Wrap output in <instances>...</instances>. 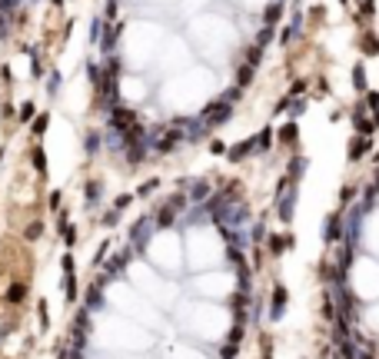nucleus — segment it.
Segmentation results:
<instances>
[{
    "mask_svg": "<svg viewBox=\"0 0 379 359\" xmlns=\"http://www.w3.org/2000/svg\"><path fill=\"white\" fill-rule=\"evenodd\" d=\"M40 233H44V223H30L27 230H23V236H27V239H37Z\"/></svg>",
    "mask_w": 379,
    "mask_h": 359,
    "instance_id": "nucleus-16",
    "label": "nucleus"
},
{
    "mask_svg": "<svg viewBox=\"0 0 379 359\" xmlns=\"http://www.w3.org/2000/svg\"><path fill=\"white\" fill-rule=\"evenodd\" d=\"M279 140H283V143H293V140H296V123L283 126V130H279Z\"/></svg>",
    "mask_w": 379,
    "mask_h": 359,
    "instance_id": "nucleus-15",
    "label": "nucleus"
},
{
    "mask_svg": "<svg viewBox=\"0 0 379 359\" xmlns=\"http://www.w3.org/2000/svg\"><path fill=\"white\" fill-rule=\"evenodd\" d=\"M60 90V73H50L47 77V93H57Z\"/></svg>",
    "mask_w": 379,
    "mask_h": 359,
    "instance_id": "nucleus-19",
    "label": "nucleus"
},
{
    "mask_svg": "<svg viewBox=\"0 0 379 359\" xmlns=\"http://www.w3.org/2000/svg\"><path fill=\"white\" fill-rule=\"evenodd\" d=\"M263 359H269V356H263Z\"/></svg>",
    "mask_w": 379,
    "mask_h": 359,
    "instance_id": "nucleus-35",
    "label": "nucleus"
},
{
    "mask_svg": "<svg viewBox=\"0 0 379 359\" xmlns=\"http://www.w3.org/2000/svg\"><path fill=\"white\" fill-rule=\"evenodd\" d=\"M353 83H356V90H366V73H363V67H356V73H353Z\"/></svg>",
    "mask_w": 379,
    "mask_h": 359,
    "instance_id": "nucleus-20",
    "label": "nucleus"
},
{
    "mask_svg": "<svg viewBox=\"0 0 379 359\" xmlns=\"http://www.w3.org/2000/svg\"><path fill=\"white\" fill-rule=\"evenodd\" d=\"M100 286H103V283L97 280V283H93V286L87 290V309H100V306H103V293H100Z\"/></svg>",
    "mask_w": 379,
    "mask_h": 359,
    "instance_id": "nucleus-6",
    "label": "nucleus"
},
{
    "mask_svg": "<svg viewBox=\"0 0 379 359\" xmlns=\"http://www.w3.org/2000/svg\"><path fill=\"white\" fill-rule=\"evenodd\" d=\"M226 120H230V100L226 97L203 110V126H216V123H226Z\"/></svg>",
    "mask_w": 379,
    "mask_h": 359,
    "instance_id": "nucleus-2",
    "label": "nucleus"
},
{
    "mask_svg": "<svg viewBox=\"0 0 379 359\" xmlns=\"http://www.w3.org/2000/svg\"><path fill=\"white\" fill-rule=\"evenodd\" d=\"M153 220H140V223L130 230V239H133V246L136 249H143V243H146V236H150V230H153Z\"/></svg>",
    "mask_w": 379,
    "mask_h": 359,
    "instance_id": "nucleus-3",
    "label": "nucleus"
},
{
    "mask_svg": "<svg viewBox=\"0 0 379 359\" xmlns=\"http://www.w3.org/2000/svg\"><path fill=\"white\" fill-rule=\"evenodd\" d=\"M173 216H177V210H173V206L167 203V206H163V210L156 213V220H153V223H156V226H173Z\"/></svg>",
    "mask_w": 379,
    "mask_h": 359,
    "instance_id": "nucleus-8",
    "label": "nucleus"
},
{
    "mask_svg": "<svg viewBox=\"0 0 379 359\" xmlns=\"http://www.w3.org/2000/svg\"><path fill=\"white\" fill-rule=\"evenodd\" d=\"M269 37H273V30H269V27H263V34L256 37V47H266V44H269Z\"/></svg>",
    "mask_w": 379,
    "mask_h": 359,
    "instance_id": "nucleus-24",
    "label": "nucleus"
},
{
    "mask_svg": "<svg viewBox=\"0 0 379 359\" xmlns=\"http://www.w3.org/2000/svg\"><path fill=\"white\" fill-rule=\"evenodd\" d=\"M250 150H256V140H246V143H240V146H233L230 150V160H243Z\"/></svg>",
    "mask_w": 379,
    "mask_h": 359,
    "instance_id": "nucleus-9",
    "label": "nucleus"
},
{
    "mask_svg": "<svg viewBox=\"0 0 379 359\" xmlns=\"http://www.w3.org/2000/svg\"><path fill=\"white\" fill-rule=\"evenodd\" d=\"M87 200H90V206L100 200V183H90V186H87Z\"/></svg>",
    "mask_w": 379,
    "mask_h": 359,
    "instance_id": "nucleus-17",
    "label": "nucleus"
},
{
    "mask_svg": "<svg viewBox=\"0 0 379 359\" xmlns=\"http://www.w3.org/2000/svg\"><path fill=\"white\" fill-rule=\"evenodd\" d=\"M279 17H283V3H269V7H266V17H263V20H266V27H273Z\"/></svg>",
    "mask_w": 379,
    "mask_h": 359,
    "instance_id": "nucleus-11",
    "label": "nucleus"
},
{
    "mask_svg": "<svg viewBox=\"0 0 379 359\" xmlns=\"http://www.w3.org/2000/svg\"><path fill=\"white\" fill-rule=\"evenodd\" d=\"M136 126V113L126 110V107H113L110 110V120H107V130H120V133H126V130H133Z\"/></svg>",
    "mask_w": 379,
    "mask_h": 359,
    "instance_id": "nucleus-1",
    "label": "nucleus"
},
{
    "mask_svg": "<svg viewBox=\"0 0 379 359\" xmlns=\"http://www.w3.org/2000/svg\"><path fill=\"white\" fill-rule=\"evenodd\" d=\"M23 299H27V283H13L10 290H7V303H23Z\"/></svg>",
    "mask_w": 379,
    "mask_h": 359,
    "instance_id": "nucleus-7",
    "label": "nucleus"
},
{
    "mask_svg": "<svg viewBox=\"0 0 379 359\" xmlns=\"http://www.w3.org/2000/svg\"><path fill=\"white\" fill-rule=\"evenodd\" d=\"M44 163H47V160H44V150H34V167L40 170V173H44V170H47Z\"/></svg>",
    "mask_w": 379,
    "mask_h": 359,
    "instance_id": "nucleus-22",
    "label": "nucleus"
},
{
    "mask_svg": "<svg viewBox=\"0 0 379 359\" xmlns=\"http://www.w3.org/2000/svg\"><path fill=\"white\" fill-rule=\"evenodd\" d=\"M130 200H133L130 193H126V196H120V200H117V210H123V206H130Z\"/></svg>",
    "mask_w": 379,
    "mask_h": 359,
    "instance_id": "nucleus-33",
    "label": "nucleus"
},
{
    "mask_svg": "<svg viewBox=\"0 0 379 359\" xmlns=\"http://www.w3.org/2000/svg\"><path fill=\"white\" fill-rule=\"evenodd\" d=\"M63 293H67L70 303H77V280H73V273H67V276H63Z\"/></svg>",
    "mask_w": 379,
    "mask_h": 359,
    "instance_id": "nucleus-10",
    "label": "nucleus"
},
{
    "mask_svg": "<svg viewBox=\"0 0 379 359\" xmlns=\"http://www.w3.org/2000/svg\"><path fill=\"white\" fill-rule=\"evenodd\" d=\"M286 243H293V239H286V236H269V253H283Z\"/></svg>",
    "mask_w": 379,
    "mask_h": 359,
    "instance_id": "nucleus-13",
    "label": "nucleus"
},
{
    "mask_svg": "<svg viewBox=\"0 0 379 359\" xmlns=\"http://www.w3.org/2000/svg\"><path fill=\"white\" fill-rule=\"evenodd\" d=\"M369 146H373V140H369L366 133H363V136H356V140H353V143H349V160H356V157H363V153H366Z\"/></svg>",
    "mask_w": 379,
    "mask_h": 359,
    "instance_id": "nucleus-5",
    "label": "nucleus"
},
{
    "mask_svg": "<svg viewBox=\"0 0 379 359\" xmlns=\"http://www.w3.org/2000/svg\"><path fill=\"white\" fill-rule=\"evenodd\" d=\"M250 80H253V67L246 63V67H240V73H236V87H240V90L250 87Z\"/></svg>",
    "mask_w": 379,
    "mask_h": 359,
    "instance_id": "nucleus-12",
    "label": "nucleus"
},
{
    "mask_svg": "<svg viewBox=\"0 0 379 359\" xmlns=\"http://www.w3.org/2000/svg\"><path fill=\"white\" fill-rule=\"evenodd\" d=\"M359 47H363V54H376V50H379V40H376V37H363V40H359Z\"/></svg>",
    "mask_w": 379,
    "mask_h": 359,
    "instance_id": "nucleus-14",
    "label": "nucleus"
},
{
    "mask_svg": "<svg viewBox=\"0 0 379 359\" xmlns=\"http://www.w3.org/2000/svg\"><path fill=\"white\" fill-rule=\"evenodd\" d=\"M100 150V133H90L87 136V153H97Z\"/></svg>",
    "mask_w": 379,
    "mask_h": 359,
    "instance_id": "nucleus-18",
    "label": "nucleus"
},
{
    "mask_svg": "<svg viewBox=\"0 0 379 359\" xmlns=\"http://www.w3.org/2000/svg\"><path fill=\"white\" fill-rule=\"evenodd\" d=\"M37 313H40V329H47V326H50V319H47V303L37 306Z\"/></svg>",
    "mask_w": 379,
    "mask_h": 359,
    "instance_id": "nucleus-23",
    "label": "nucleus"
},
{
    "mask_svg": "<svg viewBox=\"0 0 379 359\" xmlns=\"http://www.w3.org/2000/svg\"><path fill=\"white\" fill-rule=\"evenodd\" d=\"M44 130H47V117H37V120H34V133L40 136Z\"/></svg>",
    "mask_w": 379,
    "mask_h": 359,
    "instance_id": "nucleus-27",
    "label": "nucleus"
},
{
    "mask_svg": "<svg viewBox=\"0 0 379 359\" xmlns=\"http://www.w3.org/2000/svg\"><path fill=\"white\" fill-rule=\"evenodd\" d=\"M0 10H3V13H13V10H17V0H0Z\"/></svg>",
    "mask_w": 379,
    "mask_h": 359,
    "instance_id": "nucleus-28",
    "label": "nucleus"
},
{
    "mask_svg": "<svg viewBox=\"0 0 379 359\" xmlns=\"http://www.w3.org/2000/svg\"><path fill=\"white\" fill-rule=\"evenodd\" d=\"M3 34H7V13L0 10V37H3Z\"/></svg>",
    "mask_w": 379,
    "mask_h": 359,
    "instance_id": "nucleus-34",
    "label": "nucleus"
},
{
    "mask_svg": "<svg viewBox=\"0 0 379 359\" xmlns=\"http://www.w3.org/2000/svg\"><path fill=\"white\" fill-rule=\"evenodd\" d=\"M269 136H273L269 130H263V133L256 136V146H259V150H266V146H269Z\"/></svg>",
    "mask_w": 379,
    "mask_h": 359,
    "instance_id": "nucleus-25",
    "label": "nucleus"
},
{
    "mask_svg": "<svg viewBox=\"0 0 379 359\" xmlns=\"http://www.w3.org/2000/svg\"><path fill=\"white\" fill-rule=\"evenodd\" d=\"M150 190H156V180H146L143 186H140V193H143V196H146V193H150Z\"/></svg>",
    "mask_w": 379,
    "mask_h": 359,
    "instance_id": "nucleus-31",
    "label": "nucleus"
},
{
    "mask_svg": "<svg viewBox=\"0 0 379 359\" xmlns=\"http://www.w3.org/2000/svg\"><path fill=\"white\" fill-rule=\"evenodd\" d=\"M34 117V103H23L20 107V120H30Z\"/></svg>",
    "mask_w": 379,
    "mask_h": 359,
    "instance_id": "nucleus-29",
    "label": "nucleus"
},
{
    "mask_svg": "<svg viewBox=\"0 0 379 359\" xmlns=\"http://www.w3.org/2000/svg\"><path fill=\"white\" fill-rule=\"evenodd\" d=\"M170 206H173V210H183V206H187V196H183V193L170 196Z\"/></svg>",
    "mask_w": 379,
    "mask_h": 359,
    "instance_id": "nucleus-21",
    "label": "nucleus"
},
{
    "mask_svg": "<svg viewBox=\"0 0 379 359\" xmlns=\"http://www.w3.org/2000/svg\"><path fill=\"white\" fill-rule=\"evenodd\" d=\"M359 7H363V17H369V13H373V0H363Z\"/></svg>",
    "mask_w": 379,
    "mask_h": 359,
    "instance_id": "nucleus-32",
    "label": "nucleus"
},
{
    "mask_svg": "<svg viewBox=\"0 0 379 359\" xmlns=\"http://www.w3.org/2000/svg\"><path fill=\"white\" fill-rule=\"evenodd\" d=\"M190 196H193V200H203V196H206V183H196V186H193V193H190Z\"/></svg>",
    "mask_w": 379,
    "mask_h": 359,
    "instance_id": "nucleus-26",
    "label": "nucleus"
},
{
    "mask_svg": "<svg viewBox=\"0 0 379 359\" xmlns=\"http://www.w3.org/2000/svg\"><path fill=\"white\" fill-rule=\"evenodd\" d=\"M103 223H107V226H117V223H120V216H117V210H110V213L103 216Z\"/></svg>",
    "mask_w": 379,
    "mask_h": 359,
    "instance_id": "nucleus-30",
    "label": "nucleus"
},
{
    "mask_svg": "<svg viewBox=\"0 0 379 359\" xmlns=\"http://www.w3.org/2000/svg\"><path fill=\"white\" fill-rule=\"evenodd\" d=\"M180 140H183V133H180V130H170V133H163V140H153V146H156V153H170Z\"/></svg>",
    "mask_w": 379,
    "mask_h": 359,
    "instance_id": "nucleus-4",
    "label": "nucleus"
}]
</instances>
